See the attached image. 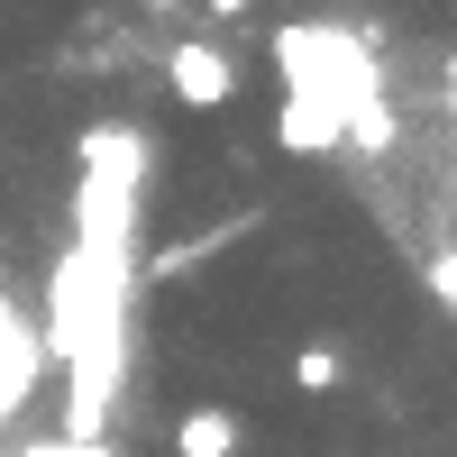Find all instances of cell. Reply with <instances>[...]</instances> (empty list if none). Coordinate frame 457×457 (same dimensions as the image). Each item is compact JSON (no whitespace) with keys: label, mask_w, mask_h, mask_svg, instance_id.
I'll return each instance as SVG.
<instances>
[{"label":"cell","mask_w":457,"mask_h":457,"mask_svg":"<svg viewBox=\"0 0 457 457\" xmlns=\"http://www.w3.org/2000/svg\"><path fill=\"white\" fill-rule=\"evenodd\" d=\"M275 73H284V101H320L338 120H357V110L385 101V64L357 28L338 19H284L275 28Z\"/></svg>","instance_id":"obj_1"},{"label":"cell","mask_w":457,"mask_h":457,"mask_svg":"<svg viewBox=\"0 0 457 457\" xmlns=\"http://www.w3.org/2000/svg\"><path fill=\"white\" fill-rule=\"evenodd\" d=\"M165 92L183 110H228V101H238V64H228L211 37H174V46H165Z\"/></svg>","instance_id":"obj_2"},{"label":"cell","mask_w":457,"mask_h":457,"mask_svg":"<svg viewBox=\"0 0 457 457\" xmlns=\"http://www.w3.org/2000/svg\"><path fill=\"white\" fill-rule=\"evenodd\" d=\"M46 375H55V366H46V338H37V320L19 312L10 329H0V430H10L19 411L37 403V385H46Z\"/></svg>","instance_id":"obj_3"},{"label":"cell","mask_w":457,"mask_h":457,"mask_svg":"<svg viewBox=\"0 0 457 457\" xmlns=\"http://www.w3.org/2000/svg\"><path fill=\"white\" fill-rule=\"evenodd\" d=\"M275 146L284 156H348V120H338V110H320V101H284L275 110Z\"/></svg>","instance_id":"obj_4"},{"label":"cell","mask_w":457,"mask_h":457,"mask_svg":"<svg viewBox=\"0 0 457 457\" xmlns=\"http://www.w3.org/2000/svg\"><path fill=\"white\" fill-rule=\"evenodd\" d=\"M174 457H247V421L228 403H193L174 421Z\"/></svg>","instance_id":"obj_5"},{"label":"cell","mask_w":457,"mask_h":457,"mask_svg":"<svg viewBox=\"0 0 457 457\" xmlns=\"http://www.w3.org/2000/svg\"><path fill=\"white\" fill-rule=\"evenodd\" d=\"M293 385H302V394H338V385H348V357L312 338V348H293Z\"/></svg>","instance_id":"obj_6"},{"label":"cell","mask_w":457,"mask_h":457,"mask_svg":"<svg viewBox=\"0 0 457 457\" xmlns=\"http://www.w3.org/2000/svg\"><path fill=\"white\" fill-rule=\"evenodd\" d=\"M10 457H120V448H110V439H28V448H10Z\"/></svg>","instance_id":"obj_7"},{"label":"cell","mask_w":457,"mask_h":457,"mask_svg":"<svg viewBox=\"0 0 457 457\" xmlns=\"http://www.w3.org/2000/svg\"><path fill=\"white\" fill-rule=\"evenodd\" d=\"M430 302L457 320V247H439V256H430Z\"/></svg>","instance_id":"obj_8"},{"label":"cell","mask_w":457,"mask_h":457,"mask_svg":"<svg viewBox=\"0 0 457 457\" xmlns=\"http://www.w3.org/2000/svg\"><path fill=\"white\" fill-rule=\"evenodd\" d=\"M439 101H448V120H457V55L439 64Z\"/></svg>","instance_id":"obj_9"},{"label":"cell","mask_w":457,"mask_h":457,"mask_svg":"<svg viewBox=\"0 0 457 457\" xmlns=\"http://www.w3.org/2000/svg\"><path fill=\"white\" fill-rule=\"evenodd\" d=\"M202 10H211V19H247L256 0H202Z\"/></svg>","instance_id":"obj_10"},{"label":"cell","mask_w":457,"mask_h":457,"mask_svg":"<svg viewBox=\"0 0 457 457\" xmlns=\"http://www.w3.org/2000/svg\"><path fill=\"white\" fill-rule=\"evenodd\" d=\"M146 10H183V0H146Z\"/></svg>","instance_id":"obj_11"}]
</instances>
